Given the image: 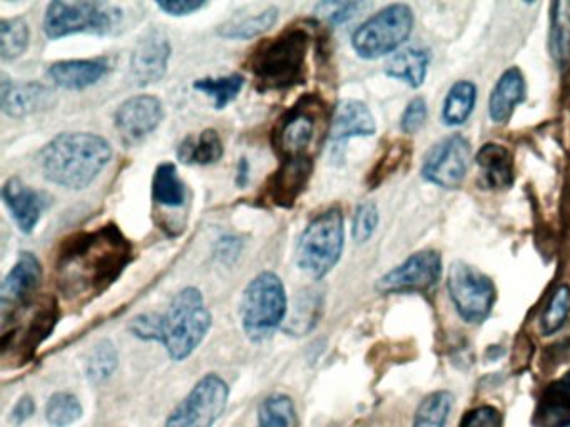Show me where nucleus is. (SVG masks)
Masks as SVG:
<instances>
[{
    "label": "nucleus",
    "mask_w": 570,
    "mask_h": 427,
    "mask_svg": "<svg viewBox=\"0 0 570 427\" xmlns=\"http://www.w3.org/2000/svg\"><path fill=\"white\" fill-rule=\"evenodd\" d=\"M225 152L222 137L216 130L206 129L198 136H189L179 143L178 159L191 166H212L218 162Z\"/></svg>",
    "instance_id": "obj_25"
},
{
    "label": "nucleus",
    "mask_w": 570,
    "mask_h": 427,
    "mask_svg": "<svg viewBox=\"0 0 570 427\" xmlns=\"http://www.w3.org/2000/svg\"><path fill=\"white\" fill-rule=\"evenodd\" d=\"M239 242L235 237H225L219 242L218 256L222 259L229 260V257L238 256Z\"/></svg>",
    "instance_id": "obj_45"
},
{
    "label": "nucleus",
    "mask_w": 570,
    "mask_h": 427,
    "mask_svg": "<svg viewBox=\"0 0 570 427\" xmlns=\"http://www.w3.org/2000/svg\"><path fill=\"white\" fill-rule=\"evenodd\" d=\"M452 407V394L446 393V390L430 394L416 409L413 427H445Z\"/></svg>",
    "instance_id": "obj_34"
},
{
    "label": "nucleus",
    "mask_w": 570,
    "mask_h": 427,
    "mask_svg": "<svg viewBox=\"0 0 570 427\" xmlns=\"http://www.w3.org/2000/svg\"><path fill=\"white\" fill-rule=\"evenodd\" d=\"M246 179H248V162L245 160V169H239L238 172V186H245Z\"/></svg>",
    "instance_id": "obj_46"
},
{
    "label": "nucleus",
    "mask_w": 570,
    "mask_h": 427,
    "mask_svg": "<svg viewBox=\"0 0 570 427\" xmlns=\"http://www.w3.org/2000/svg\"><path fill=\"white\" fill-rule=\"evenodd\" d=\"M118 369V350L111 340L105 339L96 344L86 359V376L89 383L99 386L106 383Z\"/></svg>",
    "instance_id": "obj_33"
},
{
    "label": "nucleus",
    "mask_w": 570,
    "mask_h": 427,
    "mask_svg": "<svg viewBox=\"0 0 570 427\" xmlns=\"http://www.w3.org/2000/svg\"><path fill=\"white\" fill-rule=\"evenodd\" d=\"M413 12L405 3H393L370 17L355 30L352 46L362 59L375 60L395 52L413 30Z\"/></svg>",
    "instance_id": "obj_8"
},
{
    "label": "nucleus",
    "mask_w": 570,
    "mask_h": 427,
    "mask_svg": "<svg viewBox=\"0 0 570 427\" xmlns=\"http://www.w3.org/2000/svg\"><path fill=\"white\" fill-rule=\"evenodd\" d=\"M153 200L159 206L178 209L188 200V189L173 162L159 163L153 177Z\"/></svg>",
    "instance_id": "obj_27"
},
{
    "label": "nucleus",
    "mask_w": 570,
    "mask_h": 427,
    "mask_svg": "<svg viewBox=\"0 0 570 427\" xmlns=\"http://www.w3.org/2000/svg\"><path fill=\"white\" fill-rule=\"evenodd\" d=\"M345 246V220L338 207L318 214L299 236L296 264L306 276L323 279L338 264Z\"/></svg>",
    "instance_id": "obj_6"
},
{
    "label": "nucleus",
    "mask_w": 570,
    "mask_h": 427,
    "mask_svg": "<svg viewBox=\"0 0 570 427\" xmlns=\"http://www.w3.org/2000/svg\"><path fill=\"white\" fill-rule=\"evenodd\" d=\"M42 282V266L36 254L22 252L14 264L2 287H0V316L2 322L16 316L36 296Z\"/></svg>",
    "instance_id": "obj_14"
},
{
    "label": "nucleus",
    "mask_w": 570,
    "mask_h": 427,
    "mask_svg": "<svg viewBox=\"0 0 570 427\" xmlns=\"http://www.w3.org/2000/svg\"><path fill=\"white\" fill-rule=\"evenodd\" d=\"M108 70L105 59L59 60L49 67L48 76L61 89L82 90L98 83Z\"/></svg>",
    "instance_id": "obj_21"
},
{
    "label": "nucleus",
    "mask_w": 570,
    "mask_h": 427,
    "mask_svg": "<svg viewBox=\"0 0 570 427\" xmlns=\"http://www.w3.org/2000/svg\"><path fill=\"white\" fill-rule=\"evenodd\" d=\"M360 9H363V3L358 2H322L316 6L315 12L320 19L326 20L332 26L346 22L352 19Z\"/></svg>",
    "instance_id": "obj_39"
},
{
    "label": "nucleus",
    "mask_w": 570,
    "mask_h": 427,
    "mask_svg": "<svg viewBox=\"0 0 570 427\" xmlns=\"http://www.w3.org/2000/svg\"><path fill=\"white\" fill-rule=\"evenodd\" d=\"M82 417V404L71 393H56L46 404V419L52 427H69Z\"/></svg>",
    "instance_id": "obj_36"
},
{
    "label": "nucleus",
    "mask_w": 570,
    "mask_h": 427,
    "mask_svg": "<svg viewBox=\"0 0 570 427\" xmlns=\"http://www.w3.org/2000/svg\"><path fill=\"white\" fill-rule=\"evenodd\" d=\"M323 120V103L315 96L299 99L279 119L273 133V143L283 159L309 157L308 150L315 146Z\"/></svg>",
    "instance_id": "obj_10"
},
{
    "label": "nucleus",
    "mask_w": 570,
    "mask_h": 427,
    "mask_svg": "<svg viewBox=\"0 0 570 427\" xmlns=\"http://www.w3.org/2000/svg\"><path fill=\"white\" fill-rule=\"evenodd\" d=\"M228 383L218 374H206L169 414L165 427H213L228 407Z\"/></svg>",
    "instance_id": "obj_9"
},
{
    "label": "nucleus",
    "mask_w": 570,
    "mask_h": 427,
    "mask_svg": "<svg viewBox=\"0 0 570 427\" xmlns=\"http://www.w3.org/2000/svg\"><path fill=\"white\" fill-rule=\"evenodd\" d=\"M55 106V93L39 82H14L2 76L0 82V107L6 116L22 119L32 113L42 112Z\"/></svg>",
    "instance_id": "obj_17"
},
{
    "label": "nucleus",
    "mask_w": 570,
    "mask_h": 427,
    "mask_svg": "<svg viewBox=\"0 0 570 427\" xmlns=\"http://www.w3.org/2000/svg\"><path fill=\"white\" fill-rule=\"evenodd\" d=\"M312 167V157L283 159L282 166L269 186V197L273 202L279 207H292L299 193L308 186Z\"/></svg>",
    "instance_id": "obj_19"
},
{
    "label": "nucleus",
    "mask_w": 570,
    "mask_h": 427,
    "mask_svg": "<svg viewBox=\"0 0 570 427\" xmlns=\"http://www.w3.org/2000/svg\"><path fill=\"white\" fill-rule=\"evenodd\" d=\"M429 62L430 56L426 50L410 47V49L400 50V52H395V56L390 57L385 72L386 76L402 80L416 89L425 82Z\"/></svg>",
    "instance_id": "obj_26"
},
{
    "label": "nucleus",
    "mask_w": 570,
    "mask_h": 427,
    "mask_svg": "<svg viewBox=\"0 0 570 427\" xmlns=\"http://www.w3.org/2000/svg\"><path fill=\"white\" fill-rule=\"evenodd\" d=\"M132 259V246L125 234L106 224L66 240L56 260L59 290L68 299H91L119 279Z\"/></svg>",
    "instance_id": "obj_1"
},
{
    "label": "nucleus",
    "mask_w": 570,
    "mask_h": 427,
    "mask_svg": "<svg viewBox=\"0 0 570 427\" xmlns=\"http://www.w3.org/2000/svg\"><path fill=\"white\" fill-rule=\"evenodd\" d=\"M446 287L456 312L465 322L479 324L489 317L495 302V287L480 270L465 262H453Z\"/></svg>",
    "instance_id": "obj_11"
},
{
    "label": "nucleus",
    "mask_w": 570,
    "mask_h": 427,
    "mask_svg": "<svg viewBox=\"0 0 570 427\" xmlns=\"http://www.w3.org/2000/svg\"><path fill=\"white\" fill-rule=\"evenodd\" d=\"M376 132L375 117L360 100H342L333 113L330 137L333 142H345L353 137H370Z\"/></svg>",
    "instance_id": "obj_20"
},
{
    "label": "nucleus",
    "mask_w": 570,
    "mask_h": 427,
    "mask_svg": "<svg viewBox=\"0 0 570 427\" xmlns=\"http://www.w3.org/2000/svg\"><path fill=\"white\" fill-rule=\"evenodd\" d=\"M570 312V287L560 286L559 289L553 292L552 299L547 304L546 310H543L542 320H540V327L546 336H552L557 330L562 329L566 324L567 316Z\"/></svg>",
    "instance_id": "obj_37"
},
{
    "label": "nucleus",
    "mask_w": 570,
    "mask_h": 427,
    "mask_svg": "<svg viewBox=\"0 0 570 427\" xmlns=\"http://www.w3.org/2000/svg\"><path fill=\"white\" fill-rule=\"evenodd\" d=\"M112 159V147L105 137L92 132H65L46 143L39 153V166L49 182L65 189L81 190Z\"/></svg>",
    "instance_id": "obj_2"
},
{
    "label": "nucleus",
    "mask_w": 570,
    "mask_h": 427,
    "mask_svg": "<svg viewBox=\"0 0 570 427\" xmlns=\"http://www.w3.org/2000/svg\"><path fill=\"white\" fill-rule=\"evenodd\" d=\"M475 102V83L469 82V80L453 83L452 89L446 93L445 102H443V122L452 127L462 126L473 112Z\"/></svg>",
    "instance_id": "obj_28"
},
{
    "label": "nucleus",
    "mask_w": 570,
    "mask_h": 427,
    "mask_svg": "<svg viewBox=\"0 0 570 427\" xmlns=\"http://www.w3.org/2000/svg\"><path fill=\"white\" fill-rule=\"evenodd\" d=\"M132 336L142 340H156L161 342L163 337V314H141L136 316L129 324Z\"/></svg>",
    "instance_id": "obj_40"
},
{
    "label": "nucleus",
    "mask_w": 570,
    "mask_h": 427,
    "mask_svg": "<svg viewBox=\"0 0 570 427\" xmlns=\"http://www.w3.org/2000/svg\"><path fill=\"white\" fill-rule=\"evenodd\" d=\"M122 10L105 2H51L46 10L45 32L59 40L76 33L109 36L118 29Z\"/></svg>",
    "instance_id": "obj_7"
},
{
    "label": "nucleus",
    "mask_w": 570,
    "mask_h": 427,
    "mask_svg": "<svg viewBox=\"0 0 570 427\" xmlns=\"http://www.w3.org/2000/svg\"><path fill=\"white\" fill-rule=\"evenodd\" d=\"M198 92L212 97L215 107L218 110L228 107L245 87V77L242 73H232L225 77H205V79L195 80L193 83Z\"/></svg>",
    "instance_id": "obj_31"
},
{
    "label": "nucleus",
    "mask_w": 570,
    "mask_h": 427,
    "mask_svg": "<svg viewBox=\"0 0 570 427\" xmlns=\"http://www.w3.org/2000/svg\"><path fill=\"white\" fill-rule=\"evenodd\" d=\"M31 30L21 17L0 20V57L14 60L28 50Z\"/></svg>",
    "instance_id": "obj_32"
},
{
    "label": "nucleus",
    "mask_w": 570,
    "mask_h": 427,
    "mask_svg": "<svg viewBox=\"0 0 570 427\" xmlns=\"http://www.w3.org/2000/svg\"><path fill=\"white\" fill-rule=\"evenodd\" d=\"M258 427H298L295 403L286 394H272L258 407Z\"/></svg>",
    "instance_id": "obj_29"
},
{
    "label": "nucleus",
    "mask_w": 570,
    "mask_h": 427,
    "mask_svg": "<svg viewBox=\"0 0 570 427\" xmlns=\"http://www.w3.org/2000/svg\"><path fill=\"white\" fill-rule=\"evenodd\" d=\"M309 36L303 29H289L253 52L249 69L262 90H285L305 79Z\"/></svg>",
    "instance_id": "obj_3"
},
{
    "label": "nucleus",
    "mask_w": 570,
    "mask_h": 427,
    "mask_svg": "<svg viewBox=\"0 0 570 427\" xmlns=\"http://www.w3.org/2000/svg\"><path fill=\"white\" fill-rule=\"evenodd\" d=\"M156 6L163 12L168 13V16L185 17L205 9L208 2H202V0H163V2L156 3Z\"/></svg>",
    "instance_id": "obj_43"
},
{
    "label": "nucleus",
    "mask_w": 570,
    "mask_h": 427,
    "mask_svg": "<svg viewBox=\"0 0 570 427\" xmlns=\"http://www.w3.org/2000/svg\"><path fill=\"white\" fill-rule=\"evenodd\" d=\"M288 310L285 284L275 272L258 274L243 292V329L253 342L269 339L282 327Z\"/></svg>",
    "instance_id": "obj_5"
},
{
    "label": "nucleus",
    "mask_w": 570,
    "mask_h": 427,
    "mask_svg": "<svg viewBox=\"0 0 570 427\" xmlns=\"http://www.w3.org/2000/svg\"><path fill=\"white\" fill-rule=\"evenodd\" d=\"M475 160L490 189H507L512 186L515 170H513L512 153L505 147L499 143H485L480 147Z\"/></svg>",
    "instance_id": "obj_24"
},
{
    "label": "nucleus",
    "mask_w": 570,
    "mask_h": 427,
    "mask_svg": "<svg viewBox=\"0 0 570 427\" xmlns=\"http://www.w3.org/2000/svg\"><path fill=\"white\" fill-rule=\"evenodd\" d=\"M171 43L159 30L146 33L132 50L131 76L138 86L158 82L168 70Z\"/></svg>",
    "instance_id": "obj_16"
},
{
    "label": "nucleus",
    "mask_w": 570,
    "mask_h": 427,
    "mask_svg": "<svg viewBox=\"0 0 570 427\" xmlns=\"http://www.w3.org/2000/svg\"><path fill=\"white\" fill-rule=\"evenodd\" d=\"M379 226V209L373 202L360 203L353 219V239L358 244H365L372 239Z\"/></svg>",
    "instance_id": "obj_38"
},
{
    "label": "nucleus",
    "mask_w": 570,
    "mask_h": 427,
    "mask_svg": "<svg viewBox=\"0 0 570 427\" xmlns=\"http://www.w3.org/2000/svg\"><path fill=\"white\" fill-rule=\"evenodd\" d=\"M2 199H4L12 219L24 234H32L49 206L46 193L32 189L31 186H26L19 177H11L4 183Z\"/></svg>",
    "instance_id": "obj_18"
},
{
    "label": "nucleus",
    "mask_w": 570,
    "mask_h": 427,
    "mask_svg": "<svg viewBox=\"0 0 570 427\" xmlns=\"http://www.w3.org/2000/svg\"><path fill=\"white\" fill-rule=\"evenodd\" d=\"M442 270L440 254L435 250H422L385 274L376 284V289L385 294L426 290L439 282Z\"/></svg>",
    "instance_id": "obj_13"
},
{
    "label": "nucleus",
    "mask_w": 570,
    "mask_h": 427,
    "mask_svg": "<svg viewBox=\"0 0 570 427\" xmlns=\"http://www.w3.org/2000/svg\"><path fill=\"white\" fill-rule=\"evenodd\" d=\"M163 119L165 106L158 97L148 93L125 100L115 113L116 129L128 142H138L155 132Z\"/></svg>",
    "instance_id": "obj_15"
},
{
    "label": "nucleus",
    "mask_w": 570,
    "mask_h": 427,
    "mask_svg": "<svg viewBox=\"0 0 570 427\" xmlns=\"http://www.w3.org/2000/svg\"><path fill=\"white\" fill-rule=\"evenodd\" d=\"M460 427H502V414L495 407L480 406L463 416Z\"/></svg>",
    "instance_id": "obj_41"
},
{
    "label": "nucleus",
    "mask_w": 570,
    "mask_h": 427,
    "mask_svg": "<svg viewBox=\"0 0 570 427\" xmlns=\"http://www.w3.org/2000/svg\"><path fill=\"white\" fill-rule=\"evenodd\" d=\"M525 99V80L517 67L505 70L493 87L490 96V119L495 123H505L512 117L522 100Z\"/></svg>",
    "instance_id": "obj_23"
},
{
    "label": "nucleus",
    "mask_w": 570,
    "mask_h": 427,
    "mask_svg": "<svg viewBox=\"0 0 570 427\" xmlns=\"http://www.w3.org/2000/svg\"><path fill=\"white\" fill-rule=\"evenodd\" d=\"M279 10L276 7H266L256 16L246 17V19L235 20V22L225 23L219 27L218 33L223 39L245 40L262 36L268 32L276 20H278Z\"/></svg>",
    "instance_id": "obj_30"
},
{
    "label": "nucleus",
    "mask_w": 570,
    "mask_h": 427,
    "mask_svg": "<svg viewBox=\"0 0 570 427\" xmlns=\"http://www.w3.org/2000/svg\"><path fill=\"white\" fill-rule=\"evenodd\" d=\"M36 413V403L32 399V396L26 394L21 399L18 400L14 407H12L11 413V423L14 426H22V424L28 423Z\"/></svg>",
    "instance_id": "obj_44"
},
{
    "label": "nucleus",
    "mask_w": 570,
    "mask_h": 427,
    "mask_svg": "<svg viewBox=\"0 0 570 427\" xmlns=\"http://www.w3.org/2000/svg\"><path fill=\"white\" fill-rule=\"evenodd\" d=\"M472 149L462 136H452L432 147L423 162L422 173L429 182L442 189L462 186L469 172Z\"/></svg>",
    "instance_id": "obj_12"
},
{
    "label": "nucleus",
    "mask_w": 570,
    "mask_h": 427,
    "mask_svg": "<svg viewBox=\"0 0 570 427\" xmlns=\"http://www.w3.org/2000/svg\"><path fill=\"white\" fill-rule=\"evenodd\" d=\"M550 49H552V56L557 63L563 66L570 50V2L552 3Z\"/></svg>",
    "instance_id": "obj_35"
},
{
    "label": "nucleus",
    "mask_w": 570,
    "mask_h": 427,
    "mask_svg": "<svg viewBox=\"0 0 570 427\" xmlns=\"http://www.w3.org/2000/svg\"><path fill=\"white\" fill-rule=\"evenodd\" d=\"M535 427H570V370L543 389L533 414Z\"/></svg>",
    "instance_id": "obj_22"
},
{
    "label": "nucleus",
    "mask_w": 570,
    "mask_h": 427,
    "mask_svg": "<svg viewBox=\"0 0 570 427\" xmlns=\"http://www.w3.org/2000/svg\"><path fill=\"white\" fill-rule=\"evenodd\" d=\"M426 102L422 97H416L406 106L402 116V130L406 133H415L425 123Z\"/></svg>",
    "instance_id": "obj_42"
},
{
    "label": "nucleus",
    "mask_w": 570,
    "mask_h": 427,
    "mask_svg": "<svg viewBox=\"0 0 570 427\" xmlns=\"http://www.w3.org/2000/svg\"><path fill=\"white\" fill-rule=\"evenodd\" d=\"M212 322L202 290L196 287L179 290L163 314L161 344L168 356L176 363L188 359L208 336Z\"/></svg>",
    "instance_id": "obj_4"
}]
</instances>
